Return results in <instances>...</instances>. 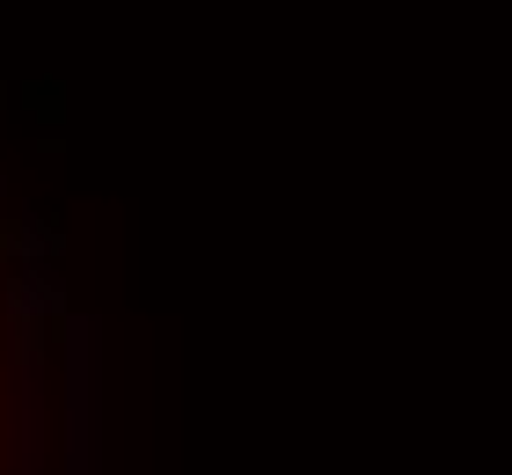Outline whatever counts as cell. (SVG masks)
<instances>
[{
  "label": "cell",
  "mask_w": 512,
  "mask_h": 475,
  "mask_svg": "<svg viewBox=\"0 0 512 475\" xmlns=\"http://www.w3.org/2000/svg\"><path fill=\"white\" fill-rule=\"evenodd\" d=\"M59 329V475H103V329L66 315Z\"/></svg>",
  "instance_id": "6da1fadb"
},
{
  "label": "cell",
  "mask_w": 512,
  "mask_h": 475,
  "mask_svg": "<svg viewBox=\"0 0 512 475\" xmlns=\"http://www.w3.org/2000/svg\"><path fill=\"white\" fill-rule=\"evenodd\" d=\"M44 337H15L8 344V395H0V468L8 475H44Z\"/></svg>",
  "instance_id": "7a4b0ae2"
}]
</instances>
